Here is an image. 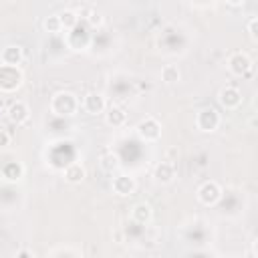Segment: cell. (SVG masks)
Listing matches in <instances>:
<instances>
[{"label":"cell","instance_id":"cell-3","mask_svg":"<svg viewBox=\"0 0 258 258\" xmlns=\"http://www.w3.org/2000/svg\"><path fill=\"white\" fill-rule=\"evenodd\" d=\"M220 121H222L220 119V113L214 107H204L196 115V127L202 133H214L220 127Z\"/></svg>","mask_w":258,"mask_h":258},{"label":"cell","instance_id":"cell-12","mask_svg":"<svg viewBox=\"0 0 258 258\" xmlns=\"http://www.w3.org/2000/svg\"><path fill=\"white\" fill-rule=\"evenodd\" d=\"M175 177V163H169V161H159L153 169V179L155 183H161V185H167L171 183Z\"/></svg>","mask_w":258,"mask_h":258},{"label":"cell","instance_id":"cell-9","mask_svg":"<svg viewBox=\"0 0 258 258\" xmlns=\"http://www.w3.org/2000/svg\"><path fill=\"white\" fill-rule=\"evenodd\" d=\"M83 109L89 113V115H103L105 109H107V103H105V97L97 91L93 93H87L85 99H83Z\"/></svg>","mask_w":258,"mask_h":258},{"label":"cell","instance_id":"cell-15","mask_svg":"<svg viewBox=\"0 0 258 258\" xmlns=\"http://www.w3.org/2000/svg\"><path fill=\"white\" fill-rule=\"evenodd\" d=\"M85 177H87V171H85V167H83L81 163L73 161V163H69V165L64 167V179H67L69 183L77 185V183H81Z\"/></svg>","mask_w":258,"mask_h":258},{"label":"cell","instance_id":"cell-8","mask_svg":"<svg viewBox=\"0 0 258 258\" xmlns=\"http://www.w3.org/2000/svg\"><path fill=\"white\" fill-rule=\"evenodd\" d=\"M218 103L224 109H228V111L238 109L242 105V93H240V89H236V87H224L218 93Z\"/></svg>","mask_w":258,"mask_h":258},{"label":"cell","instance_id":"cell-16","mask_svg":"<svg viewBox=\"0 0 258 258\" xmlns=\"http://www.w3.org/2000/svg\"><path fill=\"white\" fill-rule=\"evenodd\" d=\"M58 18H60V24H62V30H75L79 26V20H81V14L73 8H64L62 12H58Z\"/></svg>","mask_w":258,"mask_h":258},{"label":"cell","instance_id":"cell-19","mask_svg":"<svg viewBox=\"0 0 258 258\" xmlns=\"http://www.w3.org/2000/svg\"><path fill=\"white\" fill-rule=\"evenodd\" d=\"M42 26L48 34H58L62 30V24H60V18L58 14H48L44 20H42Z\"/></svg>","mask_w":258,"mask_h":258},{"label":"cell","instance_id":"cell-20","mask_svg":"<svg viewBox=\"0 0 258 258\" xmlns=\"http://www.w3.org/2000/svg\"><path fill=\"white\" fill-rule=\"evenodd\" d=\"M101 167H103L105 171L117 169V167H119V157H117L115 153H105V155H101Z\"/></svg>","mask_w":258,"mask_h":258},{"label":"cell","instance_id":"cell-11","mask_svg":"<svg viewBox=\"0 0 258 258\" xmlns=\"http://www.w3.org/2000/svg\"><path fill=\"white\" fill-rule=\"evenodd\" d=\"M0 60L2 64H8V67H20L22 60H24V50L20 44H8L2 48L0 52Z\"/></svg>","mask_w":258,"mask_h":258},{"label":"cell","instance_id":"cell-6","mask_svg":"<svg viewBox=\"0 0 258 258\" xmlns=\"http://www.w3.org/2000/svg\"><path fill=\"white\" fill-rule=\"evenodd\" d=\"M252 67H254V62H252V58H250L246 52H234V54H230V58H228V69H230V73L236 75V77L248 75V73L252 71Z\"/></svg>","mask_w":258,"mask_h":258},{"label":"cell","instance_id":"cell-23","mask_svg":"<svg viewBox=\"0 0 258 258\" xmlns=\"http://www.w3.org/2000/svg\"><path fill=\"white\" fill-rule=\"evenodd\" d=\"M10 145V133L0 127V149H6Z\"/></svg>","mask_w":258,"mask_h":258},{"label":"cell","instance_id":"cell-24","mask_svg":"<svg viewBox=\"0 0 258 258\" xmlns=\"http://www.w3.org/2000/svg\"><path fill=\"white\" fill-rule=\"evenodd\" d=\"M12 258H36V256H34L30 250H26V248H20V250H18V252H16Z\"/></svg>","mask_w":258,"mask_h":258},{"label":"cell","instance_id":"cell-2","mask_svg":"<svg viewBox=\"0 0 258 258\" xmlns=\"http://www.w3.org/2000/svg\"><path fill=\"white\" fill-rule=\"evenodd\" d=\"M24 81V75L20 71V67H8V64H0V91L2 93H12L16 91Z\"/></svg>","mask_w":258,"mask_h":258},{"label":"cell","instance_id":"cell-22","mask_svg":"<svg viewBox=\"0 0 258 258\" xmlns=\"http://www.w3.org/2000/svg\"><path fill=\"white\" fill-rule=\"evenodd\" d=\"M248 34L252 40H258V16H252L248 20Z\"/></svg>","mask_w":258,"mask_h":258},{"label":"cell","instance_id":"cell-1","mask_svg":"<svg viewBox=\"0 0 258 258\" xmlns=\"http://www.w3.org/2000/svg\"><path fill=\"white\" fill-rule=\"evenodd\" d=\"M79 107H81V101L71 91H58L50 99V113H54L56 117H73L77 115Z\"/></svg>","mask_w":258,"mask_h":258},{"label":"cell","instance_id":"cell-5","mask_svg":"<svg viewBox=\"0 0 258 258\" xmlns=\"http://www.w3.org/2000/svg\"><path fill=\"white\" fill-rule=\"evenodd\" d=\"M196 196H198V202L200 204H204V206H216L222 200V187H220L218 181H212L210 179V181H204L198 187Z\"/></svg>","mask_w":258,"mask_h":258},{"label":"cell","instance_id":"cell-21","mask_svg":"<svg viewBox=\"0 0 258 258\" xmlns=\"http://www.w3.org/2000/svg\"><path fill=\"white\" fill-rule=\"evenodd\" d=\"M87 22L93 26V28H97V26H101L103 24V12L101 10H97V8H91L89 12H87Z\"/></svg>","mask_w":258,"mask_h":258},{"label":"cell","instance_id":"cell-7","mask_svg":"<svg viewBox=\"0 0 258 258\" xmlns=\"http://www.w3.org/2000/svg\"><path fill=\"white\" fill-rule=\"evenodd\" d=\"M111 187H113V191H115L117 196L127 198V196H133V194H135L137 181H135V177H131V175H127V173H119V175L113 177Z\"/></svg>","mask_w":258,"mask_h":258},{"label":"cell","instance_id":"cell-10","mask_svg":"<svg viewBox=\"0 0 258 258\" xmlns=\"http://www.w3.org/2000/svg\"><path fill=\"white\" fill-rule=\"evenodd\" d=\"M6 117H8V121H10L12 125H24V123L28 121V117H30V111H28L26 103H22V101H14V103L8 105V109H6Z\"/></svg>","mask_w":258,"mask_h":258},{"label":"cell","instance_id":"cell-18","mask_svg":"<svg viewBox=\"0 0 258 258\" xmlns=\"http://www.w3.org/2000/svg\"><path fill=\"white\" fill-rule=\"evenodd\" d=\"M181 79V71L177 69V64H165L161 69V81L167 85H175Z\"/></svg>","mask_w":258,"mask_h":258},{"label":"cell","instance_id":"cell-17","mask_svg":"<svg viewBox=\"0 0 258 258\" xmlns=\"http://www.w3.org/2000/svg\"><path fill=\"white\" fill-rule=\"evenodd\" d=\"M22 175H24V167H22V163H18V161H8V163L2 167V177H4L6 181H20Z\"/></svg>","mask_w":258,"mask_h":258},{"label":"cell","instance_id":"cell-13","mask_svg":"<svg viewBox=\"0 0 258 258\" xmlns=\"http://www.w3.org/2000/svg\"><path fill=\"white\" fill-rule=\"evenodd\" d=\"M103 115H105L107 125H111V127H123L125 121H127V113H125V109L119 107V105H111V107H107Z\"/></svg>","mask_w":258,"mask_h":258},{"label":"cell","instance_id":"cell-4","mask_svg":"<svg viewBox=\"0 0 258 258\" xmlns=\"http://www.w3.org/2000/svg\"><path fill=\"white\" fill-rule=\"evenodd\" d=\"M135 131H137L139 139L145 141V143H155V141H159V137H161V125H159V121L153 119V117L141 119V121L137 123Z\"/></svg>","mask_w":258,"mask_h":258},{"label":"cell","instance_id":"cell-14","mask_svg":"<svg viewBox=\"0 0 258 258\" xmlns=\"http://www.w3.org/2000/svg\"><path fill=\"white\" fill-rule=\"evenodd\" d=\"M153 218V208L147 202H139L131 208V220L137 224H149Z\"/></svg>","mask_w":258,"mask_h":258}]
</instances>
